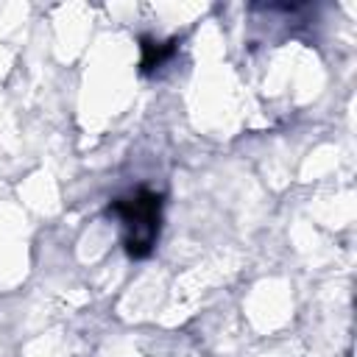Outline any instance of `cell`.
I'll use <instances>...</instances> for the list:
<instances>
[{"instance_id":"7a4b0ae2","label":"cell","mask_w":357,"mask_h":357,"mask_svg":"<svg viewBox=\"0 0 357 357\" xmlns=\"http://www.w3.org/2000/svg\"><path fill=\"white\" fill-rule=\"evenodd\" d=\"M139 42H142V73L156 70V67H159V64H165V61L173 56V50H176V39H170V42L159 45V42H153V39L142 36Z\"/></svg>"},{"instance_id":"6da1fadb","label":"cell","mask_w":357,"mask_h":357,"mask_svg":"<svg viewBox=\"0 0 357 357\" xmlns=\"http://www.w3.org/2000/svg\"><path fill=\"white\" fill-rule=\"evenodd\" d=\"M109 215H114L123 223L126 254L131 259L151 257L162 231V195L148 187H137L134 192L114 198L109 204Z\"/></svg>"}]
</instances>
